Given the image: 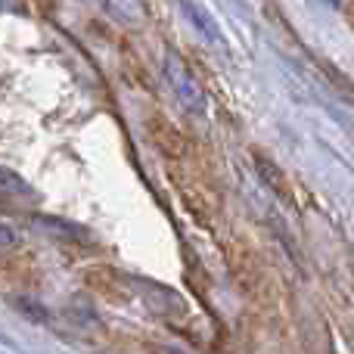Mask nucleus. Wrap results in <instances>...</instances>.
Here are the masks:
<instances>
[{
	"mask_svg": "<svg viewBox=\"0 0 354 354\" xmlns=\"http://www.w3.org/2000/svg\"><path fill=\"white\" fill-rule=\"evenodd\" d=\"M252 162H255V171H258V177L264 180V187L268 189H274L280 199H286V202H292V183H289V177H286V171H283L280 165H277L274 159H270L264 149H252Z\"/></svg>",
	"mask_w": 354,
	"mask_h": 354,
	"instance_id": "obj_4",
	"label": "nucleus"
},
{
	"mask_svg": "<svg viewBox=\"0 0 354 354\" xmlns=\"http://www.w3.org/2000/svg\"><path fill=\"white\" fill-rule=\"evenodd\" d=\"M25 189H28V183H25L22 177L0 168V193H25Z\"/></svg>",
	"mask_w": 354,
	"mask_h": 354,
	"instance_id": "obj_8",
	"label": "nucleus"
},
{
	"mask_svg": "<svg viewBox=\"0 0 354 354\" xmlns=\"http://www.w3.org/2000/svg\"><path fill=\"white\" fill-rule=\"evenodd\" d=\"M345 19H348V25L354 28V0H345Z\"/></svg>",
	"mask_w": 354,
	"mask_h": 354,
	"instance_id": "obj_10",
	"label": "nucleus"
},
{
	"mask_svg": "<svg viewBox=\"0 0 354 354\" xmlns=\"http://www.w3.org/2000/svg\"><path fill=\"white\" fill-rule=\"evenodd\" d=\"M16 245H19L16 230H12V227H6V224H0V252H12Z\"/></svg>",
	"mask_w": 354,
	"mask_h": 354,
	"instance_id": "obj_9",
	"label": "nucleus"
},
{
	"mask_svg": "<svg viewBox=\"0 0 354 354\" xmlns=\"http://www.w3.org/2000/svg\"><path fill=\"white\" fill-rule=\"evenodd\" d=\"M100 3H103V10L109 12L112 19H118V22H124V25H140L143 19H147L143 0H100Z\"/></svg>",
	"mask_w": 354,
	"mask_h": 354,
	"instance_id": "obj_6",
	"label": "nucleus"
},
{
	"mask_svg": "<svg viewBox=\"0 0 354 354\" xmlns=\"http://www.w3.org/2000/svg\"><path fill=\"white\" fill-rule=\"evenodd\" d=\"M168 174H171V183H174L177 196H180L183 205L189 208V214H193L199 224H205V227L212 224L214 212H218V193L212 189V183L196 171L193 165H180V162H171Z\"/></svg>",
	"mask_w": 354,
	"mask_h": 354,
	"instance_id": "obj_1",
	"label": "nucleus"
},
{
	"mask_svg": "<svg viewBox=\"0 0 354 354\" xmlns=\"http://www.w3.org/2000/svg\"><path fill=\"white\" fill-rule=\"evenodd\" d=\"M165 75H168V84H171V91L180 97V103L187 106L189 112H205V91L199 87V81L193 78V72H189L187 66H183L177 56H168L165 62Z\"/></svg>",
	"mask_w": 354,
	"mask_h": 354,
	"instance_id": "obj_3",
	"label": "nucleus"
},
{
	"mask_svg": "<svg viewBox=\"0 0 354 354\" xmlns=\"http://www.w3.org/2000/svg\"><path fill=\"white\" fill-rule=\"evenodd\" d=\"M147 286V305L153 308L159 317L165 320H177L187 314V301L168 286H159V283H143Z\"/></svg>",
	"mask_w": 354,
	"mask_h": 354,
	"instance_id": "obj_5",
	"label": "nucleus"
},
{
	"mask_svg": "<svg viewBox=\"0 0 354 354\" xmlns=\"http://www.w3.org/2000/svg\"><path fill=\"white\" fill-rule=\"evenodd\" d=\"M35 227H41V230H47L50 236L68 239V243H81V239H87V233L81 230V227L66 224V221H56V218H37V221H35Z\"/></svg>",
	"mask_w": 354,
	"mask_h": 354,
	"instance_id": "obj_7",
	"label": "nucleus"
},
{
	"mask_svg": "<svg viewBox=\"0 0 354 354\" xmlns=\"http://www.w3.org/2000/svg\"><path fill=\"white\" fill-rule=\"evenodd\" d=\"M147 134L153 140V147L165 156L168 162H183L189 156V140L183 137V131L174 122H168L165 115H149L147 118Z\"/></svg>",
	"mask_w": 354,
	"mask_h": 354,
	"instance_id": "obj_2",
	"label": "nucleus"
},
{
	"mask_svg": "<svg viewBox=\"0 0 354 354\" xmlns=\"http://www.w3.org/2000/svg\"><path fill=\"white\" fill-rule=\"evenodd\" d=\"M168 354H180V351H168Z\"/></svg>",
	"mask_w": 354,
	"mask_h": 354,
	"instance_id": "obj_11",
	"label": "nucleus"
}]
</instances>
